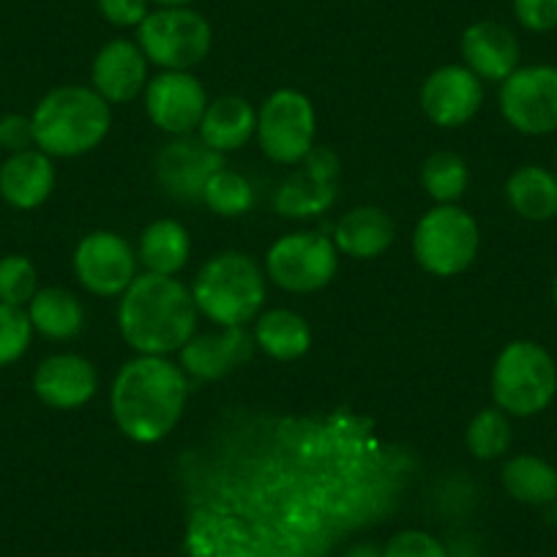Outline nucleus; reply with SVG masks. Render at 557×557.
I'll return each mask as SVG.
<instances>
[{"instance_id": "26", "label": "nucleus", "mask_w": 557, "mask_h": 557, "mask_svg": "<svg viewBox=\"0 0 557 557\" xmlns=\"http://www.w3.org/2000/svg\"><path fill=\"white\" fill-rule=\"evenodd\" d=\"M28 318L34 331L47 339H74L85 325V309L74 293L63 287H45L28 304Z\"/></svg>"}, {"instance_id": "29", "label": "nucleus", "mask_w": 557, "mask_h": 557, "mask_svg": "<svg viewBox=\"0 0 557 557\" xmlns=\"http://www.w3.org/2000/svg\"><path fill=\"white\" fill-rule=\"evenodd\" d=\"M468 164L451 151L432 153L424 168H421V184H424L426 195L441 202V206H454L468 189Z\"/></svg>"}, {"instance_id": "5", "label": "nucleus", "mask_w": 557, "mask_h": 557, "mask_svg": "<svg viewBox=\"0 0 557 557\" xmlns=\"http://www.w3.org/2000/svg\"><path fill=\"white\" fill-rule=\"evenodd\" d=\"M191 296L197 312L222 329L246 325L265 304V278L251 257L240 251H224L200 268Z\"/></svg>"}, {"instance_id": "32", "label": "nucleus", "mask_w": 557, "mask_h": 557, "mask_svg": "<svg viewBox=\"0 0 557 557\" xmlns=\"http://www.w3.org/2000/svg\"><path fill=\"white\" fill-rule=\"evenodd\" d=\"M39 293V273L36 265L23 255L0 257V304L25 307Z\"/></svg>"}, {"instance_id": "41", "label": "nucleus", "mask_w": 557, "mask_h": 557, "mask_svg": "<svg viewBox=\"0 0 557 557\" xmlns=\"http://www.w3.org/2000/svg\"><path fill=\"white\" fill-rule=\"evenodd\" d=\"M555 175H557V157H555Z\"/></svg>"}, {"instance_id": "9", "label": "nucleus", "mask_w": 557, "mask_h": 557, "mask_svg": "<svg viewBox=\"0 0 557 557\" xmlns=\"http://www.w3.org/2000/svg\"><path fill=\"white\" fill-rule=\"evenodd\" d=\"M257 139L271 162L301 164L314 148L312 101L293 88H282L268 96L257 115Z\"/></svg>"}, {"instance_id": "17", "label": "nucleus", "mask_w": 557, "mask_h": 557, "mask_svg": "<svg viewBox=\"0 0 557 557\" xmlns=\"http://www.w3.org/2000/svg\"><path fill=\"white\" fill-rule=\"evenodd\" d=\"M465 66L486 83H503L511 77L522 61L517 34L497 20H481L462 34Z\"/></svg>"}, {"instance_id": "34", "label": "nucleus", "mask_w": 557, "mask_h": 557, "mask_svg": "<svg viewBox=\"0 0 557 557\" xmlns=\"http://www.w3.org/2000/svg\"><path fill=\"white\" fill-rule=\"evenodd\" d=\"M383 557H448V552L432 533L401 530L385 544Z\"/></svg>"}, {"instance_id": "39", "label": "nucleus", "mask_w": 557, "mask_h": 557, "mask_svg": "<svg viewBox=\"0 0 557 557\" xmlns=\"http://www.w3.org/2000/svg\"><path fill=\"white\" fill-rule=\"evenodd\" d=\"M151 3L159 9H184V7H191L195 0H151Z\"/></svg>"}, {"instance_id": "31", "label": "nucleus", "mask_w": 557, "mask_h": 557, "mask_svg": "<svg viewBox=\"0 0 557 557\" xmlns=\"http://www.w3.org/2000/svg\"><path fill=\"white\" fill-rule=\"evenodd\" d=\"M511 421L500 407H486L470 421L468 426V451L475 459H497L511 448Z\"/></svg>"}, {"instance_id": "23", "label": "nucleus", "mask_w": 557, "mask_h": 557, "mask_svg": "<svg viewBox=\"0 0 557 557\" xmlns=\"http://www.w3.org/2000/svg\"><path fill=\"white\" fill-rule=\"evenodd\" d=\"M396 227L385 211L374 206L345 213L334 233V246L352 260H372L394 244Z\"/></svg>"}, {"instance_id": "16", "label": "nucleus", "mask_w": 557, "mask_h": 557, "mask_svg": "<svg viewBox=\"0 0 557 557\" xmlns=\"http://www.w3.org/2000/svg\"><path fill=\"white\" fill-rule=\"evenodd\" d=\"M255 336L246 334L244 325H219V331L191 336L181 347V369L197 380H219L244 367L255 352Z\"/></svg>"}, {"instance_id": "7", "label": "nucleus", "mask_w": 557, "mask_h": 557, "mask_svg": "<svg viewBox=\"0 0 557 557\" xmlns=\"http://www.w3.org/2000/svg\"><path fill=\"white\" fill-rule=\"evenodd\" d=\"M137 45L148 63H157L164 72H189L211 52L213 28L189 7L153 9L137 28Z\"/></svg>"}, {"instance_id": "14", "label": "nucleus", "mask_w": 557, "mask_h": 557, "mask_svg": "<svg viewBox=\"0 0 557 557\" xmlns=\"http://www.w3.org/2000/svg\"><path fill=\"white\" fill-rule=\"evenodd\" d=\"M224 168L222 153L208 148L200 137L173 139L162 148L157 159V181L173 200H202V189L213 173Z\"/></svg>"}, {"instance_id": "18", "label": "nucleus", "mask_w": 557, "mask_h": 557, "mask_svg": "<svg viewBox=\"0 0 557 557\" xmlns=\"http://www.w3.org/2000/svg\"><path fill=\"white\" fill-rule=\"evenodd\" d=\"M336 173L339 162L325 148H312L304 159V170H296L282 184L276 197V208L285 216H314L323 213L336 197Z\"/></svg>"}, {"instance_id": "28", "label": "nucleus", "mask_w": 557, "mask_h": 557, "mask_svg": "<svg viewBox=\"0 0 557 557\" xmlns=\"http://www.w3.org/2000/svg\"><path fill=\"white\" fill-rule=\"evenodd\" d=\"M255 342L262 352L276 361H296L312 345V331L301 314L290 309H273L257 320Z\"/></svg>"}, {"instance_id": "30", "label": "nucleus", "mask_w": 557, "mask_h": 557, "mask_svg": "<svg viewBox=\"0 0 557 557\" xmlns=\"http://www.w3.org/2000/svg\"><path fill=\"white\" fill-rule=\"evenodd\" d=\"M202 202L211 208L216 216L233 219L244 216L255 206V189H251L249 181L244 178L235 170H219L211 175V181L202 189Z\"/></svg>"}, {"instance_id": "1", "label": "nucleus", "mask_w": 557, "mask_h": 557, "mask_svg": "<svg viewBox=\"0 0 557 557\" xmlns=\"http://www.w3.org/2000/svg\"><path fill=\"white\" fill-rule=\"evenodd\" d=\"M184 481L206 486L213 508L255 506L276 522H325L401 484L405 454L352 412L309 418L233 416L195 451Z\"/></svg>"}, {"instance_id": "15", "label": "nucleus", "mask_w": 557, "mask_h": 557, "mask_svg": "<svg viewBox=\"0 0 557 557\" xmlns=\"http://www.w3.org/2000/svg\"><path fill=\"white\" fill-rule=\"evenodd\" d=\"M484 101V85L468 66H443L421 85V110L435 126H465Z\"/></svg>"}, {"instance_id": "40", "label": "nucleus", "mask_w": 557, "mask_h": 557, "mask_svg": "<svg viewBox=\"0 0 557 557\" xmlns=\"http://www.w3.org/2000/svg\"><path fill=\"white\" fill-rule=\"evenodd\" d=\"M552 304H555L557 309V273H555V282H552Z\"/></svg>"}, {"instance_id": "27", "label": "nucleus", "mask_w": 557, "mask_h": 557, "mask_svg": "<svg viewBox=\"0 0 557 557\" xmlns=\"http://www.w3.org/2000/svg\"><path fill=\"white\" fill-rule=\"evenodd\" d=\"M191 238L175 219H159L139 238V260L148 273L175 276L189 262Z\"/></svg>"}, {"instance_id": "19", "label": "nucleus", "mask_w": 557, "mask_h": 557, "mask_svg": "<svg viewBox=\"0 0 557 557\" xmlns=\"http://www.w3.org/2000/svg\"><path fill=\"white\" fill-rule=\"evenodd\" d=\"M90 74L101 99L123 104L148 88V58L137 41L112 39L99 50Z\"/></svg>"}, {"instance_id": "11", "label": "nucleus", "mask_w": 557, "mask_h": 557, "mask_svg": "<svg viewBox=\"0 0 557 557\" xmlns=\"http://www.w3.org/2000/svg\"><path fill=\"white\" fill-rule=\"evenodd\" d=\"M500 112L508 126L528 137L557 132V66H519L500 83Z\"/></svg>"}, {"instance_id": "33", "label": "nucleus", "mask_w": 557, "mask_h": 557, "mask_svg": "<svg viewBox=\"0 0 557 557\" xmlns=\"http://www.w3.org/2000/svg\"><path fill=\"white\" fill-rule=\"evenodd\" d=\"M34 339V325L23 307L0 304V369L12 367L25 356Z\"/></svg>"}, {"instance_id": "12", "label": "nucleus", "mask_w": 557, "mask_h": 557, "mask_svg": "<svg viewBox=\"0 0 557 557\" xmlns=\"http://www.w3.org/2000/svg\"><path fill=\"white\" fill-rule=\"evenodd\" d=\"M74 273L94 296H123L137 278V257L117 233L96 230L79 240L74 251Z\"/></svg>"}, {"instance_id": "22", "label": "nucleus", "mask_w": 557, "mask_h": 557, "mask_svg": "<svg viewBox=\"0 0 557 557\" xmlns=\"http://www.w3.org/2000/svg\"><path fill=\"white\" fill-rule=\"evenodd\" d=\"M257 134V112L240 96H222L208 101L200 121V139L216 153L240 151Z\"/></svg>"}, {"instance_id": "6", "label": "nucleus", "mask_w": 557, "mask_h": 557, "mask_svg": "<svg viewBox=\"0 0 557 557\" xmlns=\"http://www.w3.org/2000/svg\"><path fill=\"white\" fill-rule=\"evenodd\" d=\"M492 396L506 416L530 418L557 396V363L544 345L517 339L506 345L492 369Z\"/></svg>"}, {"instance_id": "21", "label": "nucleus", "mask_w": 557, "mask_h": 557, "mask_svg": "<svg viewBox=\"0 0 557 557\" xmlns=\"http://www.w3.org/2000/svg\"><path fill=\"white\" fill-rule=\"evenodd\" d=\"M55 189V164L45 151L9 153L0 164V197L17 211H34Z\"/></svg>"}, {"instance_id": "3", "label": "nucleus", "mask_w": 557, "mask_h": 557, "mask_svg": "<svg viewBox=\"0 0 557 557\" xmlns=\"http://www.w3.org/2000/svg\"><path fill=\"white\" fill-rule=\"evenodd\" d=\"M117 325L139 356H170L195 336V296L178 278L146 271L121 296Z\"/></svg>"}, {"instance_id": "13", "label": "nucleus", "mask_w": 557, "mask_h": 557, "mask_svg": "<svg viewBox=\"0 0 557 557\" xmlns=\"http://www.w3.org/2000/svg\"><path fill=\"white\" fill-rule=\"evenodd\" d=\"M208 96L200 79L189 72H164L153 77L146 88V110L153 126L184 137L200 128L206 115Z\"/></svg>"}, {"instance_id": "10", "label": "nucleus", "mask_w": 557, "mask_h": 557, "mask_svg": "<svg viewBox=\"0 0 557 557\" xmlns=\"http://www.w3.org/2000/svg\"><path fill=\"white\" fill-rule=\"evenodd\" d=\"M334 240L320 233H290L268 249L265 271L282 290H323L339 268Z\"/></svg>"}, {"instance_id": "25", "label": "nucleus", "mask_w": 557, "mask_h": 557, "mask_svg": "<svg viewBox=\"0 0 557 557\" xmlns=\"http://www.w3.org/2000/svg\"><path fill=\"white\" fill-rule=\"evenodd\" d=\"M503 486L508 495L524 506H555L557 503V468L535 454H517L503 465Z\"/></svg>"}, {"instance_id": "4", "label": "nucleus", "mask_w": 557, "mask_h": 557, "mask_svg": "<svg viewBox=\"0 0 557 557\" xmlns=\"http://www.w3.org/2000/svg\"><path fill=\"white\" fill-rule=\"evenodd\" d=\"M36 148L47 157H83L110 132V104L83 85L50 90L30 115Z\"/></svg>"}, {"instance_id": "36", "label": "nucleus", "mask_w": 557, "mask_h": 557, "mask_svg": "<svg viewBox=\"0 0 557 557\" xmlns=\"http://www.w3.org/2000/svg\"><path fill=\"white\" fill-rule=\"evenodd\" d=\"M96 7L115 28H139L151 14V0H96Z\"/></svg>"}, {"instance_id": "24", "label": "nucleus", "mask_w": 557, "mask_h": 557, "mask_svg": "<svg viewBox=\"0 0 557 557\" xmlns=\"http://www.w3.org/2000/svg\"><path fill=\"white\" fill-rule=\"evenodd\" d=\"M508 206L528 222H549L557 216V175L541 164H524L506 184Z\"/></svg>"}, {"instance_id": "20", "label": "nucleus", "mask_w": 557, "mask_h": 557, "mask_svg": "<svg viewBox=\"0 0 557 557\" xmlns=\"http://www.w3.org/2000/svg\"><path fill=\"white\" fill-rule=\"evenodd\" d=\"M99 388V377L88 358L61 352L39 363L34 374V391L45 405L55 410H74L83 407Z\"/></svg>"}, {"instance_id": "8", "label": "nucleus", "mask_w": 557, "mask_h": 557, "mask_svg": "<svg viewBox=\"0 0 557 557\" xmlns=\"http://www.w3.org/2000/svg\"><path fill=\"white\" fill-rule=\"evenodd\" d=\"M479 224L457 206H441L418 222L412 255L418 265L435 276L462 273L479 255Z\"/></svg>"}, {"instance_id": "2", "label": "nucleus", "mask_w": 557, "mask_h": 557, "mask_svg": "<svg viewBox=\"0 0 557 557\" xmlns=\"http://www.w3.org/2000/svg\"><path fill=\"white\" fill-rule=\"evenodd\" d=\"M189 399V380L164 356H139L112 383V416L134 443H159L175 430Z\"/></svg>"}, {"instance_id": "37", "label": "nucleus", "mask_w": 557, "mask_h": 557, "mask_svg": "<svg viewBox=\"0 0 557 557\" xmlns=\"http://www.w3.org/2000/svg\"><path fill=\"white\" fill-rule=\"evenodd\" d=\"M30 146H36L34 121L28 115H20V112L0 115V148L9 153H20L28 151Z\"/></svg>"}, {"instance_id": "35", "label": "nucleus", "mask_w": 557, "mask_h": 557, "mask_svg": "<svg viewBox=\"0 0 557 557\" xmlns=\"http://www.w3.org/2000/svg\"><path fill=\"white\" fill-rule=\"evenodd\" d=\"M513 17L530 34L557 30V0H511Z\"/></svg>"}, {"instance_id": "38", "label": "nucleus", "mask_w": 557, "mask_h": 557, "mask_svg": "<svg viewBox=\"0 0 557 557\" xmlns=\"http://www.w3.org/2000/svg\"><path fill=\"white\" fill-rule=\"evenodd\" d=\"M342 557H383V549H377L374 544H356L350 546Z\"/></svg>"}]
</instances>
